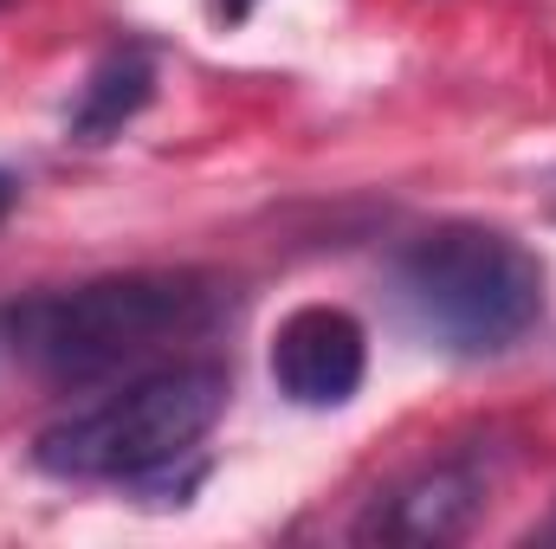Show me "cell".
I'll return each instance as SVG.
<instances>
[{
  "mask_svg": "<svg viewBox=\"0 0 556 549\" xmlns=\"http://www.w3.org/2000/svg\"><path fill=\"white\" fill-rule=\"evenodd\" d=\"M220 317V291L194 272H117L65 291H39L7 317V343L46 382H104L142 356L201 336Z\"/></svg>",
  "mask_w": 556,
  "mask_h": 549,
  "instance_id": "6da1fadb",
  "label": "cell"
},
{
  "mask_svg": "<svg viewBox=\"0 0 556 549\" xmlns=\"http://www.w3.org/2000/svg\"><path fill=\"white\" fill-rule=\"evenodd\" d=\"M220 362H162L117 382L111 395L59 413L33 439V465L72 485H162L181 459L201 452L214 420L227 413Z\"/></svg>",
  "mask_w": 556,
  "mask_h": 549,
  "instance_id": "7a4b0ae2",
  "label": "cell"
},
{
  "mask_svg": "<svg viewBox=\"0 0 556 549\" xmlns=\"http://www.w3.org/2000/svg\"><path fill=\"white\" fill-rule=\"evenodd\" d=\"M395 304L420 336L459 362L511 356L544 323V259L498 227H433L395 253Z\"/></svg>",
  "mask_w": 556,
  "mask_h": 549,
  "instance_id": "3957f363",
  "label": "cell"
},
{
  "mask_svg": "<svg viewBox=\"0 0 556 549\" xmlns=\"http://www.w3.org/2000/svg\"><path fill=\"white\" fill-rule=\"evenodd\" d=\"M485 505H492V465L472 452H446L408 472L402 485H389L363 511L356 537L363 544H459L485 518Z\"/></svg>",
  "mask_w": 556,
  "mask_h": 549,
  "instance_id": "277c9868",
  "label": "cell"
},
{
  "mask_svg": "<svg viewBox=\"0 0 556 549\" xmlns=\"http://www.w3.org/2000/svg\"><path fill=\"white\" fill-rule=\"evenodd\" d=\"M266 369L291 408H343L369 375V330L343 304H298L273 330Z\"/></svg>",
  "mask_w": 556,
  "mask_h": 549,
  "instance_id": "5b68a950",
  "label": "cell"
},
{
  "mask_svg": "<svg viewBox=\"0 0 556 549\" xmlns=\"http://www.w3.org/2000/svg\"><path fill=\"white\" fill-rule=\"evenodd\" d=\"M149 98H155V59H149L142 46H117V52H104V59L85 72L78 104H72V117H65V137L72 142L124 137V124L142 117Z\"/></svg>",
  "mask_w": 556,
  "mask_h": 549,
  "instance_id": "8992f818",
  "label": "cell"
},
{
  "mask_svg": "<svg viewBox=\"0 0 556 549\" xmlns=\"http://www.w3.org/2000/svg\"><path fill=\"white\" fill-rule=\"evenodd\" d=\"M253 7H260V0H214V13H220V20H227V26H240V20H247V13H253Z\"/></svg>",
  "mask_w": 556,
  "mask_h": 549,
  "instance_id": "52a82bcc",
  "label": "cell"
},
{
  "mask_svg": "<svg viewBox=\"0 0 556 549\" xmlns=\"http://www.w3.org/2000/svg\"><path fill=\"white\" fill-rule=\"evenodd\" d=\"M13 201H20V181H13V175H7V168H0V220H7V214H13Z\"/></svg>",
  "mask_w": 556,
  "mask_h": 549,
  "instance_id": "ba28073f",
  "label": "cell"
},
{
  "mask_svg": "<svg viewBox=\"0 0 556 549\" xmlns=\"http://www.w3.org/2000/svg\"><path fill=\"white\" fill-rule=\"evenodd\" d=\"M551 537H556V531H551Z\"/></svg>",
  "mask_w": 556,
  "mask_h": 549,
  "instance_id": "9c48e42d",
  "label": "cell"
}]
</instances>
